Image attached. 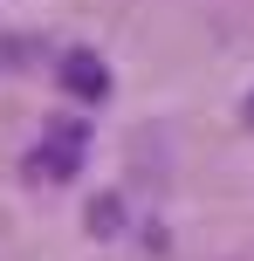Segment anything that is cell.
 Returning <instances> with one entry per match:
<instances>
[{
	"label": "cell",
	"instance_id": "1",
	"mask_svg": "<svg viewBox=\"0 0 254 261\" xmlns=\"http://www.w3.org/2000/svg\"><path fill=\"white\" fill-rule=\"evenodd\" d=\"M76 165H82V124H55L48 144L27 151V179H69Z\"/></svg>",
	"mask_w": 254,
	"mask_h": 261
},
{
	"label": "cell",
	"instance_id": "2",
	"mask_svg": "<svg viewBox=\"0 0 254 261\" xmlns=\"http://www.w3.org/2000/svg\"><path fill=\"white\" fill-rule=\"evenodd\" d=\"M62 90H76V96H110V69H103V55L96 48H69L62 55Z\"/></svg>",
	"mask_w": 254,
	"mask_h": 261
},
{
	"label": "cell",
	"instance_id": "3",
	"mask_svg": "<svg viewBox=\"0 0 254 261\" xmlns=\"http://www.w3.org/2000/svg\"><path fill=\"white\" fill-rule=\"evenodd\" d=\"M27 55H35V41H0V69H7V62H14V69H21V62H27Z\"/></svg>",
	"mask_w": 254,
	"mask_h": 261
},
{
	"label": "cell",
	"instance_id": "4",
	"mask_svg": "<svg viewBox=\"0 0 254 261\" xmlns=\"http://www.w3.org/2000/svg\"><path fill=\"white\" fill-rule=\"evenodd\" d=\"M90 227H96V234H110V227H117V199H96V213H90Z\"/></svg>",
	"mask_w": 254,
	"mask_h": 261
},
{
	"label": "cell",
	"instance_id": "5",
	"mask_svg": "<svg viewBox=\"0 0 254 261\" xmlns=\"http://www.w3.org/2000/svg\"><path fill=\"white\" fill-rule=\"evenodd\" d=\"M247 124H254V96H247Z\"/></svg>",
	"mask_w": 254,
	"mask_h": 261
}]
</instances>
